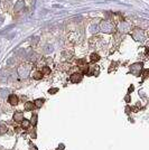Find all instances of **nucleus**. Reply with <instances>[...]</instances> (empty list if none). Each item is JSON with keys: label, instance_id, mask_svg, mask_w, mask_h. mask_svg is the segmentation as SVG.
<instances>
[{"label": "nucleus", "instance_id": "nucleus-25", "mask_svg": "<svg viewBox=\"0 0 149 150\" xmlns=\"http://www.w3.org/2000/svg\"><path fill=\"white\" fill-rule=\"evenodd\" d=\"M133 89H135V88H133V85L130 86V88H129V93H131V92L133 91Z\"/></svg>", "mask_w": 149, "mask_h": 150}, {"label": "nucleus", "instance_id": "nucleus-24", "mask_svg": "<svg viewBox=\"0 0 149 150\" xmlns=\"http://www.w3.org/2000/svg\"><path fill=\"white\" fill-rule=\"evenodd\" d=\"M148 72H149L148 70H145V71H144V74H142V78H144V80H145V78L147 77V75H148Z\"/></svg>", "mask_w": 149, "mask_h": 150}, {"label": "nucleus", "instance_id": "nucleus-12", "mask_svg": "<svg viewBox=\"0 0 149 150\" xmlns=\"http://www.w3.org/2000/svg\"><path fill=\"white\" fill-rule=\"evenodd\" d=\"M40 73H42L43 75H48V74L51 73V68L48 66H44L43 68H42V72H40Z\"/></svg>", "mask_w": 149, "mask_h": 150}, {"label": "nucleus", "instance_id": "nucleus-1", "mask_svg": "<svg viewBox=\"0 0 149 150\" xmlns=\"http://www.w3.org/2000/svg\"><path fill=\"white\" fill-rule=\"evenodd\" d=\"M32 68H33V65L30 64V63H25V64H21L17 68V73L21 78H26V77L29 76Z\"/></svg>", "mask_w": 149, "mask_h": 150}, {"label": "nucleus", "instance_id": "nucleus-9", "mask_svg": "<svg viewBox=\"0 0 149 150\" xmlns=\"http://www.w3.org/2000/svg\"><path fill=\"white\" fill-rule=\"evenodd\" d=\"M24 113L23 112H20V111H17V112H15L14 113V120L16 122H21L24 120Z\"/></svg>", "mask_w": 149, "mask_h": 150}, {"label": "nucleus", "instance_id": "nucleus-18", "mask_svg": "<svg viewBox=\"0 0 149 150\" xmlns=\"http://www.w3.org/2000/svg\"><path fill=\"white\" fill-rule=\"evenodd\" d=\"M7 132V127L6 126H0V134H5Z\"/></svg>", "mask_w": 149, "mask_h": 150}, {"label": "nucleus", "instance_id": "nucleus-8", "mask_svg": "<svg viewBox=\"0 0 149 150\" xmlns=\"http://www.w3.org/2000/svg\"><path fill=\"white\" fill-rule=\"evenodd\" d=\"M24 7H25V0H18L17 3L14 7V11L15 12H18L21 9H24Z\"/></svg>", "mask_w": 149, "mask_h": 150}, {"label": "nucleus", "instance_id": "nucleus-22", "mask_svg": "<svg viewBox=\"0 0 149 150\" xmlns=\"http://www.w3.org/2000/svg\"><path fill=\"white\" fill-rule=\"evenodd\" d=\"M57 91H58V89H57V88H54V89H49L48 93H49V94H55V93H56Z\"/></svg>", "mask_w": 149, "mask_h": 150}, {"label": "nucleus", "instance_id": "nucleus-6", "mask_svg": "<svg viewBox=\"0 0 149 150\" xmlns=\"http://www.w3.org/2000/svg\"><path fill=\"white\" fill-rule=\"evenodd\" d=\"M82 78H83V75H82V73H74L70 76V81L72 82V83H80V82L82 81Z\"/></svg>", "mask_w": 149, "mask_h": 150}, {"label": "nucleus", "instance_id": "nucleus-21", "mask_svg": "<svg viewBox=\"0 0 149 150\" xmlns=\"http://www.w3.org/2000/svg\"><path fill=\"white\" fill-rule=\"evenodd\" d=\"M90 30H91V33H95L96 30H98V26H96V25H92L91 27H90Z\"/></svg>", "mask_w": 149, "mask_h": 150}, {"label": "nucleus", "instance_id": "nucleus-26", "mask_svg": "<svg viewBox=\"0 0 149 150\" xmlns=\"http://www.w3.org/2000/svg\"><path fill=\"white\" fill-rule=\"evenodd\" d=\"M125 100L127 101V102H129V101H130V96H129V95H127V96L125 97Z\"/></svg>", "mask_w": 149, "mask_h": 150}, {"label": "nucleus", "instance_id": "nucleus-3", "mask_svg": "<svg viewBox=\"0 0 149 150\" xmlns=\"http://www.w3.org/2000/svg\"><path fill=\"white\" fill-rule=\"evenodd\" d=\"M131 36H132L133 39L137 40V42H142V40L145 39V37H146V35H145V30H142V29H140V28L133 29V32L131 33Z\"/></svg>", "mask_w": 149, "mask_h": 150}, {"label": "nucleus", "instance_id": "nucleus-7", "mask_svg": "<svg viewBox=\"0 0 149 150\" xmlns=\"http://www.w3.org/2000/svg\"><path fill=\"white\" fill-rule=\"evenodd\" d=\"M99 73H100V68H99V66H91L90 68L88 70V73L86 74H89V75H94V76H98L99 75Z\"/></svg>", "mask_w": 149, "mask_h": 150}, {"label": "nucleus", "instance_id": "nucleus-20", "mask_svg": "<svg viewBox=\"0 0 149 150\" xmlns=\"http://www.w3.org/2000/svg\"><path fill=\"white\" fill-rule=\"evenodd\" d=\"M77 64L80 65V67L84 66V65H86V61H85V59H79V61H77Z\"/></svg>", "mask_w": 149, "mask_h": 150}, {"label": "nucleus", "instance_id": "nucleus-4", "mask_svg": "<svg viewBox=\"0 0 149 150\" xmlns=\"http://www.w3.org/2000/svg\"><path fill=\"white\" fill-rule=\"evenodd\" d=\"M142 66H144V63H135V64L130 66V73L136 75V76H140L141 71H142Z\"/></svg>", "mask_w": 149, "mask_h": 150}, {"label": "nucleus", "instance_id": "nucleus-2", "mask_svg": "<svg viewBox=\"0 0 149 150\" xmlns=\"http://www.w3.org/2000/svg\"><path fill=\"white\" fill-rule=\"evenodd\" d=\"M99 28L102 33H105V34H112L115 30L114 24H112V22L109 20H102L99 25Z\"/></svg>", "mask_w": 149, "mask_h": 150}, {"label": "nucleus", "instance_id": "nucleus-15", "mask_svg": "<svg viewBox=\"0 0 149 150\" xmlns=\"http://www.w3.org/2000/svg\"><path fill=\"white\" fill-rule=\"evenodd\" d=\"M33 76V78H34V80H40V78H42V76H43V74L40 73V72H35L34 74L32 75Z\"/></svg>", "mask_w": 149, "mask_h": 150}, {"label": "nucleus", "instance_id": "nucleus-5", "mask_svg": "<svg viewBox=\"0 0 149 150\" xmlns=\"http://www.w3.org/2000/svg\"><path fill=\"white\" fill-rule=\"evenodd\" d=\"M131 28V25L128 21H120L118 25V30L120 33H128Z\"/></svg>", "mask_w": 149, "mask_h": 150}, {"label": "nucleus", "instance_id": "nucleus-17", "mask_svg": "<svg viewBox=\"0 0 149 150\" xmlns=\"http://www.w3.org/2000/svg\"><path fill=\"white\" fill-rule=\"evenodd\" d=\"M35 105H34V104H33L32 102H27V103H26V105H25V109H26V110H27V111H30V110H33V108H34Z\"/></svg>", "mask_w": 149, "mask_h": 150}, {"label": "nucleus", "instance_id": "nucleus-10", "mask_svg": "<svg viewBox=\"0 0 149 150\" xmlns=\"http://www.w3.org/2000/svg\"><path fill=\"white\" fill-rule=\"evenodd\" d=\"M8 102L11 104V105H17V104H18V97H17V95L10 94L9 97H8Z\"/></svg>", "mask_w": 149, "mask_h": 150}, {"label": "nucleus", "instance_id": "nucleus-23", "mask_svg": "<svg viewBox=\"0 0 149 150\" xmlns=\"http://www.w3.org/2000/svg\"><path fill=\"white\" fill-rule=\"evenodd\" d=\"M33 39H34V40H32V44H33V45H36L37 43L39 42V37H34Z\"/></svg>", "mask_w": 149, "mask_h": 150}, {"label": "nucleus", "instance_id": "nucleus-19", "mask_svg": "<svg viewBox=\"0 0 149 150\" xmlns=\"http://www.w3.org/2000/svg\"><path fill=\"white\" fill-rule=\"evenodd\" d=\"M33 123V126H36V123H37V115L36 114H33V117H32V121Z\"/></svg>", "mask_w": 149, "mask_h": 150}, {"label": "nucleus", "instance_id": "nucleus-16", "mask_svg": "<svg viewBox=\"0 0 149 150\" xmlns=\"http://www.w3.org/2000/svg\"><path fill=\"white\" fill-rule=\"evenodd\" d=\"M8 93H9L8 90H1V91H0V96H1L2 99H6V96L8 95Z\"/></svg>", "mask_w": 149, "mask_h": 150}, {"label": "nucleus", "instance_id": "nucleus-27", "mask_svg": "<svg viewBox=\"0 0 149 150\" xmlns=\"http://www.w3.org/2000/svg\"><path fill=\"white\" fill-rule=\"evenodd\" d=\"M30 150H37V148L35 147V146H32V147H30Z\"/></svg>", "mask_w": 149, "mask_h": 150}, {"label": "nucleus", "instance_id": "nucleus-11", "mask_svg": "<svg viewBox=\"0 0 149 150\" xmlns=\"http://www.w3.org/2000/svg\"><path fill=\"white\" fill-rule=\"evenodd\" d=\"M44 102H45V100L44 99H37L35 102H34V105L36 107V108H42L43 107V104H44Z\"/></svg>", "mask_w": 149, "mask_h": 150}, {"label": "nucleus", "instance_id": "nucleus-13", "mask_svg": "<svg viewBox=\"0 0 149 150\" xmlns=\"http://www.w3.org/2000/svg\"><path fill=\"white\" fill-rule=\"evenodd\" d=\"M99 59H100V56H99L98 54H96V53L91 54V62L94 63V62H98Z\"/></svg>", "mask_w": 149, "mask_h": 150}, {"label": "nucleus", "instance_id": "nucleus-14", "mask_svg": "<svg viewBox=\"0 0 149 150\" xmlns=\"http://www.w3.org/2000/svg\"><path fill=\"white\" fill-rule=\"evenodd\" d=\"M21 126H23V128H24V129H27V128H29V126H30V122H29L28 120L24 119L23 121H21Z\"/></svg>", "mask_w": 149, "mask_h": 150}]
</instances>
